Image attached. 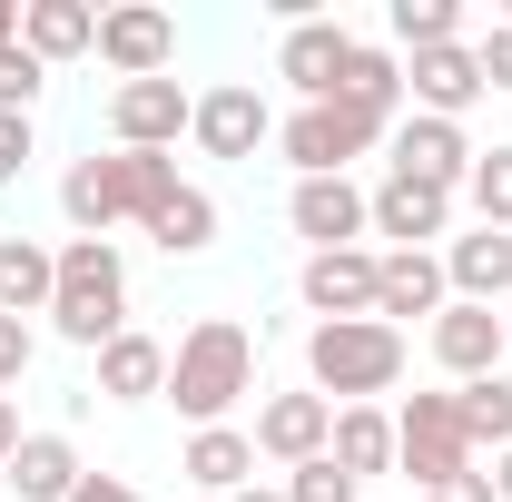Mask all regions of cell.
Instances as JSON below:
<instances>
[{
	"label": "cell",
	"instance_id": "5bb4252c",
	"mask_svg": "<svg viewBox=\"0 0 512 502\" xmlns=\"http://www.w3.org/2000/svg\"><path fill=\"white\" fill-rule=\"evenodd\" d=\"M247 434H256V453H266V463H286V473H296V463H316L325 443H335V404H325V394H306V384H296V394H266Z\"/></svg>",
	"mask_w": 512,
	"mask_h": 502
},
{
	"label": "cell",
	"instance_id": "d590c367",
	"mask_svg": "<svg viewBox=\"0 0 512 502\" xmlns=\"http://www.w3.org/2000/svg\"><path fill=\"white\" fill-rule=\"evenodd\" d=\"M69 502H148V493L119 483V473H79V493H69Z\"/></svg>",
	"mask_w": 512,
	"mask_h": 502
},
{
	"label": "cell",
	"instance_id": "7bdbcfd3",
	"mask_svg": "<svg viewBox=\"0 0 512 502\" xmlns=\"http://www.w3.org/2000/svg\"><path fill=\"white\" fill-rule=\"evenodd\" d=\"M503 20H512V10H503Z\"/></svg>",
	"mask_w": 512,
	"mask_h": 502
},
{
	"label": "cell",
	"instance_id": "8fae6325",
	"mask_svg": "<svg viewBox=\"0 0 512 502\" xmlns=\"http://www.w3.org/2000/svg\"><path fill=\"white\" fill-rule=\"evenodd\" d=\"M424 355L444 365V384L503 375V365H512V355H503V306H463V296H453V306L424 325Z\"/></svg>",
	"mask_w": 512,
	"mask_h": 502
},
{
	"label": "cell",
	"instance_id": "52a82bcc",
	"mask_svg": "<svg viewBox=\"0 0 512 502\" xmlns=\"http://www.w3.org/2000/svg\"><path fill=\"white\" fill-rule=\"evenodd\" d=\"M384 148H394V178H414V188H444V197H463V178H473V158H483L463 119H424V109H404Z\"/></svg>",
	"mask_w": 512,
	"mask_h": 502
},
{
	"label": "cell",
	"instance_id": "83f0119b",
	"mask_svg": "<svg viewBox=\"0 0 512 502\" xmlns=\"http://www.w3.org/2000/svg\"><path fill=\"white\" fill-rule=\"evenodd\" d=\"M453 414H463V443L473 453H512V375L453 384Z\"/></svg>",
	"mask_w": 512,
	"mask_h": 502
},
{
	"label": "cell",
	"instance_id": "f1b7e54d",
	"mask_svg": "<svg viewBox=\"0 0 512 502\" xmlns=\"http://www.w3.org/2000/svg\"><path fill=\"white\" fill-rule=\"evenodd\" d=\"M384 30H394V60H414V50H453V40H463V0H394Z\"/></svg>",
	"mask_w": 512,
	"mask_h": 502
},
{
	"label": "cell",
	"instance_id": "9c48e42d",
	"mask_svg": "<svg viewBox=\"0 0 512 502\" xmlns=\"http://www.w3.org/2000/svg\"><path fill=\"white\" fill-rule=\"evenodd\" d=\"M345 60H355V30H345L335 10H316V20H286V40H276V79L296 89V109H316V99H335V79H345Z\"/></svg>",
	"mask_w": 512,
	"mask_h": 502
},
{
	"label": "cell",
	"instance_id": "d6986e66",
	"mask_svg": "<svg viewBox=\"0 0 512 502\" xmlns=\"http://www.w3.org/2000/svg\"><path fill=\"white\" fill-rule=\"evenodd\" d=\"M444 286L463 296V306H512V237L503 227H463V237H444Z\"/></svg>",
	"mask_w": 512,
	"mask_h": 502
},
{
	"label": "cell",
	"instance_id": "6da1fadb",
	"mask_svg": "<svg viewBox=\"0 0 512 502\" xmlns=\"http://www.w3.org/2000/svg\"><path fill=\"white\" fill-rule=\"evenodd\" d=\"M247 394H256V335L237 315H197L168 345V404L188 414V434H207V424H237Z\"/></svg>",
	"mask_w": 512,
	"mask_h": 502
},
{
	"label": "cell",
	"instance_id": "4316f807",
	"mask_svg": "<svg viewBox=\"0 0 512 502\" xmlns=\"http://www.w3.org/2000/svg\"><path fill=\"white\" fill-rule=\"evenodd\" d=\"M325 453H335L355 483H365V473H394V414H384V404H335V443H325Z\"/></svg>",
	"mask_w": 512,
	"mask_h": 502
},
{
	"label": "cell",
	"instance_id": "277c9868",
	"mask_svg": "<svg viewBox=\"0 0 512 502\" xmlns=\"http://www.w3.org/2000/svg\"><path fill=\"white\" fill-rule=\"evenodd\" d=\"M404 325H384V315H345V325H306V394L325 404H375L404 384Z\"/></svg>",
	"mask_w": 512,
	"mask_h": 502
},
{
	"label": "cell",
	"instance_id": "b9f144b4",
	"mask_svg": "<svg viewBox=\"0 0 512 502\" xmlns=\"http://www.w3.org/2000/svg\"><path fill=\"white\" fill-rule=\"evenodd\" d=\"M503 355H512V306H503Z\"/></svg>",
	"mask_w": 512,
	"mask_h": 502
},
{
	"label": "cell",
	"instance_id": "44dd1931",
	"mask_svg": "<svg viewBox=\"0 0 512 502\" xmlns=\"http://www.w3.org/2000/svg\"><path fill=\"white\" fill-rule=\"evenodd\" d=\"M20 50L40 69L99 60V10H89V0H30V10H20Z\"/></svg>",
	"mask_w": 512,
	"mask_h": 502
},
{
	"label": "cell",
	"instance_id": "f35d334b",
	"mask_svg": "<svg viewBox=\"0 0 512 502\" xmlns=\"http://www.w3.org/2000/svg\"><path fill=\"white\" fill-rule=\"evenodd\" d=\"M483 483H493V502H512V453H493V463H483Z\"/></svg>",
	"mask_w": 512,
	"mask_h": 502
},
{
	"label": "cell",
	"instance_id": "4dcf8cb0",
	"mask_svg": "<svg viewBox=\"0 0 512 502\" xmlns=\"http://www.w3.org/2000/svg\"><path fill=\"white\" fill-rule=\"evenodd\" d=\"M276 493H286V502H365V483H355V473H345L335 453H316V463H296V473H286Z\"/></svg>",
	"mask_w": 512,
	"mask_h": 502
},
{
	"label": "cell",
	"instance_id": "ab89813d",
	"mask_svg": "<svg viewBox=\"0 0 512 502\" xmlns=\"http://www.w3.org/2000/svg\"><path fill=\"white\" fill-rule=\"evenodd\" d=\"M227 502H286V493H276V483H247V493H227Z\"/></svg>",
	"mask_w": 512,
	"mask_h": 502
},
{
	"label": "cell",
	"instance_id": "836d02e7",
	"mask_svg": "<svg viewBox=\"0 0 512 502\" xmlns=\"http://www.w3.org/2000/svg\"><path fill=\"white\" fill-rule=\"evenodd\" d=\"M473 60H483V89H503V99H512V20H493V30L473 40Z\"/></svg>",
	"mask_w": 512,
	"mask_h": 502
},
{
	"label": "cell",
	"instance_id": "30bf717a",
	"mask_svg": "<svg viewBox=\"0 0 512 502\" xmlns=\"http://www.w3.org/2000/svg\"><path fill=\"white\" fill-rule=\"evenodd\" d=\"M188 138L207 148V158H256V148L276 138V109H266V89H256V79H217V89H197Z\"/></svg>",
	"mask_w": 512,
	"mask_h": 502
},
{
	"label": "cell",
	"instance_id": "2e32d148",
	"mask_svg": "<svg viewBox=\"0 0 512 502\" xmlns=\"http://www.w3.org/2000/svg\"><path fill=\"white\" fill-rule=\"evenodd\" d=\"M296 296H306V315H316V325L375 315V247H325V256H306Z\"/></svg>",
	"mask_w": 512,
	"mask_h": 502
},
{
	"label": "cell",
	"instance_id": "8d00e7d4",
	"mask_svg": "<svg viewBox=\"0 0 512 502\" xmlns=\"http://www.w3.org/2000/svg\"><path fill=\"white\" fill-rule=\"evenodd\" d=\"M424 502H493V483H483V473H463V483H444V493H424Z\"/></svg>",
	"mask_w": 512,
	"mask_h": 502
},
{
	"label": "cell",
	"instance_id": "60d3db41",
	"mask_svg": "<svg viewBox=\"0 0 512 502\" xmlns=\"http://www.w3.org/2000/svg\"><path fill=\"white\" fill-rule=\"evenodd\" d=\"M10 40H20V10H10V0H0V50H10Z\"/></svg>",
	"mask_w": 512,
	"mask_h": 502
},
{
	"label": "cell",
	"instance_id": "cb8c5ba5",
	"mask_svg": "<svg viewBox=\"0 0 512 502\" xmlns=\"http://www.w3.org/2000/svg\"><path fill=\"white\" fill-rule=\"evenodd\" d=\"M50 286H60V247L40 237H0V315H50Z\"/></svg>",
	"mask_w": 512,
	"mask_h": 502
},
{
	"label": "cell",
	"instance_id": "5b68a950",
	"mask_svg": "<svg viewBox=\"0 0 512 502\" xmlns=\"http://www.w3.org/2000/svg\"><path fill=\"white\" fill-rule=\"evenodd\" d=\"M394 473H404L414 493H444L463 473H483V453L463 443L453 394H404V404H394Z\"/></svg>",
	"mask_w": 512,
	"mask_h": 502
},
{
	"label": "cell",
	"instance_id": "d6a6232c",
	"mask_svg": "<svg viewBox=\"0 0 512 502\" xmlns=\"http://www.w3.org/2000/svg\"><path fill=\"white\" fill-rule=\"evenodd\" d=\"M40 365V325H20V315H0V394H20V375Z\"/></svg>",
	"mask_w": 512,
	"mask_h": 502
},
{
	"label": "cell",
	"instance_id": "7c38bea8",
	"mask_svg": "<svg viewBox=\"0 0 512 502\" xmlns=\"http://www.w3.org/2000/svg\"><path fill=\"white\" fill-rule=\"evenodd\" d=\"M99 60L119 69V79H168V69H178V20H168L158 0L99 10Z\"/></svg>",
	"mask_w": 512,
	"mask_h": 502
},
{
	"label": "cell",
	"instance_id": "e575fe53",
	"mask_svg": "<svg viewBox=\"0 0 512 502\" xmlns=\"http://www.w3.org/2000/svg\"><path fill=\"white\" fill-rule=\"evenodd\" d=\"M30 158H40V128H30V119H10V109H0V188H10V178H20Z\"/></svg>",
	"mask_w": 512,
	"mask_h": 502
},
{
	"label": "cell",
	"instance_id": "1f68e13d",
	"mask_svg": "<svg viewBox=\"0 0 512 502\" xmlns=\"http://www.w3.org/2000/svg\"><path fill=\"white\" fill-rule=\"evenodd\" d=\"M40 89H50V69L10 40V50H0V109H10V119H30V109H40Z\"/></svg>",
	"mask_w": 512,
	"mask_h": 502
},
{
	"label": "cell",
	"instance_id": "ba28073f",
	"mask_svg": "<svg viewBox=\"0 0 512 502\" xmlns=\"http://www.w3.org/2000/svg\"><path fill=\"white\" fill-rule=\"evenodd\" d=\"M188 119H197V89H178V69H168V79H119V89H109V148H168V158H178Z\"/></svg>",
	"mask_w": 512,
	"mask_h": 502
},
{
	"label": "cell",
	"instance_id": "d4e9b609",
	"mask_svg": "<svg viewBox=\"0 0 512 502\" xmlns=\"http://www.w3.org/2000/svg\"><path fill=\"white\" fill-rule=\"evenodd\" d=\"M138 237H148L158 256H207V247H217V197H207V188L158 197V207L138 217Z\"/></svg>",
	"mask_w": 512,
	"mask_h": 502
},
{
	"label": "cell",
	"instance_id": "484cf974",
	"mask_svg": "<svg viewBox=\"0 0 512 502\" xmlns=\"http://www.w3.org/2000/svg\"><path fill=\"white\" fill-rule=\"evenodd\" d=\"M335 99L394 128V119H404V60H394L384 40H355V60H345V79H335Z\"/></svg>",
	"mask_w": 512,
	"mask_h": 502
},
{
	"label": "cell",
	"instance_id": "603a6c76",
	"mask_svg": "<svg viewBox=\"0 0 512 502\" xmlns=\"http://www.w3.org/2000/svg\"><path fill=\"white\" fill-rule=\"evenodd\" d=\"M178 473H188L197 493H247L256 483V434L247 424H207V434H188V453H178Z\"/></svg>",
	"mask_w": 512,
	"mask_h": 502
},
{
	"label": "cell",
	"instance_id": "8992f818",
	"mask_svg": "<svg viewBox=\"0 0 512 502\" xmlns=\"http://www.w3.org/2000/svg\"><path fill=\"white\" fill-rule=\"evenodd\" d=\"M394 128L365 119V109H345V99H316V109H286L276 119V148H286V168L296 178H345L355 158H375Z\"/></svg>",
	"mask_w": 512,
	"mask_h": 502
},
{
	"label": "cell",
	"instance_id": "f546056e",
	"mask_svg": "<svg viewBox=\"0 0 512 502\" xmlns=\"http://www.w3.org/2000/svg\"><path fill=\"white\" fill-rule=\"evenodd\" d=\"M463 207H473V227H503V237H512V148H483V158H473Z\"/></svg>",
	"mask_w": 512,
	"mask_h": 502
},
{
	"label": "cell",
	"instance_id": "3957f363",
	"mask_svg": "<svg viewBox=\"0 0 512 502\" xmlns=\"http://www.w3.org/2000/svg\"><path fill=\"white\" fill-rule=\"evenodd\" d=\"M50 335L79 345V355H99L109 335H128V256H119V237H60Z\"/></svg>",
	"mask_w": 512,
	"mask_h": 502
},
{
	"label": "cell",
	"instance_id": "ac0fdd59",
	"mask_svg": "<svg viewBox=\"0 0 512 502\" xmlns=\"http://www.w3.org/2000/svg\"><path fill=\"white\" fill-rule=\"evenodd\" d=\"M286 227L306 237V256L355 247V237H365V188H355V178H296V197H286Z\"/></svg>",
	"mask_w": 512,
	"mask_h": 502
},
{
	"label": "cell",
	"instance_id": "4fadbf2b",
	"mask_svg": "<svg viewBox=\"0 0 512 502\" xmlns=\"http://www.w3.org/2000/svg\"><path fill=\"white\" fill-rule=\"evenodd\" d=\"M473 99H493L473 40H453V50H414V60H404V109H424V119H473Z\"/></svg>",
	"mask_w": 512,
	"mask_h": 502
},
{
	"label": "cell",
	"instance_id": "e0dca14e",
	"mask_svg": "<svg viewBox=\"0 0 512 502\" xmlns=\"http://www.w3.org/2000/svg\"><path fill=\"white\" fill-rule=\"evenodd\" d=\"M444 306H453V286H444V256H434V247H384L375 256V315H384V325H404V315L434 325Z\"/></svg>",
	"mask_w": 512,
	"mask_h": 502
},
{
	"label": "cell",
	"instance_id": "ffe728a7",
	"mask_svg": "<svg viewBox=\"0 0 512 502\" xmlns=\"http://www.w3.org/2000/svg\"><path fill=\"white\" fill-rule=\"evenodd\" d=\"M89 394H109V404H158L168 394V345L158 335H109L99 355H89Z\"/></svg>",
	"mask_w": 512,
	"mask_h": 502
},
{
	"label": "cell",
	"instance_id": "9a60e30c",
	"mask_svg": "<svg viewBox=\"0 0 512 502\" xmlns=\"http://www.w3.org/2000/svg\"><path fill=\"white\" fill-rule=\"evenodd\" d=\"M453 207H463V197L414 188V178H394V168H384V188H365V227L394 237V247H444V237H453Z\"/></svg>",
	"mask_w": 512,
	"mask_h": 502
},
{
	"label": "cell",
	"instance_id": "7402d4cb",
	"mask_svg": "<svg viewBox=\"0 0 512 502\" xmlns=\"http://www.w3.org/2000/svg\"><path fill=\"white\" fill-rule=\"evenodd\" d=\"M79 473H89V463H79V443H69V434H20V453L0 463V483H10L20 502H69V493H79Z\"/></svg>",
	"mask_w": 512,
	"mask_h": 502
},
{
	"label": "cell",
	"instance_id": "7a4b0ae2",
	"mask_svg": "<svg viewBox=\"0 0 512 502\" xmlns=\"http://www.w3.org/2000/svg\"><path fill=\"white\" fill-rule=\"evenodd\" d=\"M178 158L168 148H109V158H69L60 178V217L69 237H109V227H138L158 197H178Z\"/></svg>",
	"mask_w": 512,
	"mask_h": 502
},
{
	"label": "cell",
	"instance_id": "74e56055",
	"mask_svg": "<svg viewBox=\"0 0 512 502\" xmlns=\"http://www.w3.org/2000/svg\"><path fill=\"white\" fill-rule=\"evenodd\" d=\"M20 453V394H0V463Z\"/></svg>",
	"mask_w": 512,
	"mask_h": 502
}]
</instances>
